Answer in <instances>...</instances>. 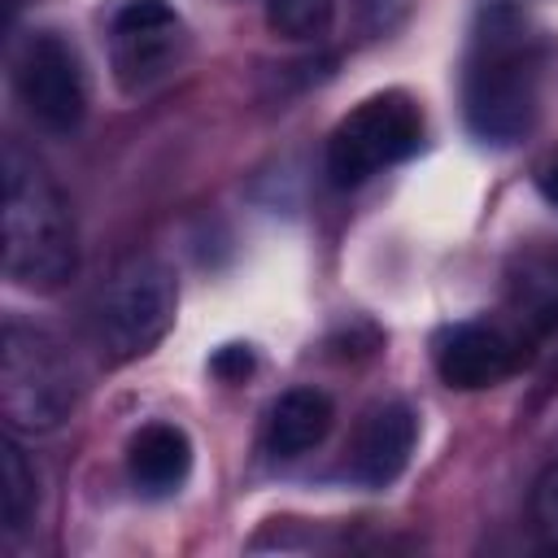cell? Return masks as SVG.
Listing matches in <instances>:
<instances>
[{
	"label": "cell",
	"mask_w": 558,
	"mask_h": 558,
	"mask_svg": "<svg viewBox=\"0 0 558 558\" xmlns=\"http://www.w3.org/2000/svg\"><path fill=\"white\" fill-rule=\"evenodd\" d=\"M545 70L549 44L519 9H488L480 17L466 74H462V109L466 126L484 144H519L545 100Z\"/></svg>",
	"instance_id": "1"
},
{
	"label": "cell",
	"mask_w": 558,
	"mask_h": 558,
	"mask_svg": "<svg viewBox=\"0 0 558 558\" xmlns=\"http://www.w3.org/2000/svg\"><path fill=\"white\" fill-rule=\"evenodd\" d=\"M4 279L26 292H57L78 270V231L70 201L48 170L4 144Z\"/></svg>",
	"instance_id": "2"
},
{
	"label": "cell",
	"mask_w": 558,
	"mask_h": 558,
	"mask_svg": "<svg viewBox=\"0 0 558 558\" xmlns=\"http://www.w3.org/2000/svg\"><path fill=\"white\" fill-rule=\"evenodd\" d=\"M74 405H78V375L61 353V344L22 318H9L0 336L4 427L17 436H48L74 414Z\"/></svg>",
	"instance_id": "3"
},
{
	"label": "cell",
	"mask_w": 558,
	"mask_h": 558,
	"mask_svg": "<svg viewBox=\"0 0 558 558\" xmlns=\"http://www.w3.org/2000/svg\"><path fill=\"white\" fill-rule=\"evenodd\" d=\"M179 283L161 257H126L92 296V336L109 362L153 353L174 327Z\"/></svg>",
	"instance_id": "4"
},
{
	"label": "cell",
	"mask_w": 558,
	"mask_h": 558,
	"mask_svg": "<svg viewBox=\"0 0 558 558\" xmlns=\"http://www.w3.org/2000/svg\"><path fill=\"white\" fill-rule=\"evenodd\" d=\"M423 144V113L405 92L366 96L327 135V179L336 187H357L384 166L414 157Z\"/></svg>",
	"instance_id": "5"
},
{
	"label": "cell",
	"mask_w": 558,
	"mask_h": 558,
	"mask_svg": "<svg viewBox=\"0 0 558 558\" xmlns=\"http://www.w3.org/2000/svg\"><path fill=\"white\" fill-rule=\"evenodd\" d=\"M13 92L39 131L70 135L87 113V70L78 48L57 31H35L13 57Z\"/></svg>",
	"instance_id": "6"
},
{
	"label": "cell",
	"mask_w": 558,
	"mask_h": 558,
	"mask_svg": "<svg viewBox=\"0 0 558 558\" xmlns=\"http://www.w3.org/2000/svg\"><path fill=\"white\" fill-rule=\"evenodd\" d=\"M183 17L170 0H122L109 13V61L122 92H144L183 57Z\"/></svg>",
	"instance_id": "7"
},
{
	"label": "cell",
	"mask_w": 558,
	"mask_h": 558,
	"mask_svg": "<svg viewBox=\"0 0 558 558\" xmlns=\"http://www.w3.org/2000/svg\"><path fill=\"white\" fill-rule=\"evenodd\" d=\"M432 362L449 388L475 392V388H493L506 375H514L523 362V344L497 323L466 318V323L445 327L432 340Z\"/></svg>",
	"instance_id": "8"
},
{
	"label": "cell",
	"mask_w": 558,
	"mask_h": 558,
	"mask_svg": "<svg viewBox=\"0 0 558 558\" xmlns=\"http://www.w3.org/2000/svg\"><path fill=\"white\" fill-rule=\"evenodd\" d=\"M414 436H418V423H414L410 405H401V401L375 405L357 423V436H353V449H349L353 480L366 484V488H388L405 471V462L414 453Z\"/></svg>",
	"instance_id": "9"
},
{
	"label": "cell",
	"mask_w": 558,
	"mask_h": 558,
	"mask_svg": "<svg viewBox=\"0 0 558 558\" xmlns=\"http://www.w3.org/2000/svg\"><path fill=\"white\" fill-rule=\"evenodd\" d=\"M126 471L144 497H170L192 471V440L174 423H144L126 445Z\"/></svg>",
	"instance_id": "10"
},
{
	"label": "cell",
	"mask_w": 558,
	"mask_h": 558,
	"mask_svg": "<svg viewBox=\"0 0 558 558\" xmlns=\"http://www.w3.org/2000/svg\"><path fill=\"white\" fill-rule=\"evenodd\" d=\"M331 418H336V405H331L327 392H318V388H288V392H279L270 401L262 440H266V449L275 458H301V453H310L314 445L327 440Z\"/></svg>",
	"instance_id": "11"
},
{
	"label": "cell",
	"mask_w": 558,
	"mask_h": 558,
	"mask_svg": "<svg viewBox=\"0 0 558 558\" xmlns=\"http://www.w3.org/2000/svg\"><path fill=\"white\" fill-rule=\"evenodd\" d=\"M39 510V471L17 445V432L4 436L0 445V527L4 536H17L35 523Z\"/></svg>",
	"instance_id": "12"
},
{
	"label": "cell",
	"mask_w": 558,
	"mask_h": 558,
	"mask_svg": "<svg viewBox=\"0 0 558 558\" xmlns=\"http://www.w3.org/2000/svg\"><path fill=\"white\" fill-rule=\"evenodd\" d=\"M266 26L279 39L314 44L336 26V0H266Z\"/></svg>",
	"instance_id": "13"
},
{
	"label": "cell",
	"mask_w": 558,
	"mask_h": 558,
	"mask_svg": "<svg viewBox=\"0 0 558 558\" xmlns=\"http://www.w3.org/2000/svg\"><path fill=\"white\" fill-rule=\"evenodd\" d=\"M532 523L549 545H558V462L545 466L532 484Z\"/></svg>",
	"instance_id": "14"
},
{
	"label": "cell",
	"mask_w": 558,
	"mask_h": 558,
	"mask_svg": "<svg viewBox=\"0 0 558 558\" xmlns=\"http://www.w3.org/2000/svg\"><path fill=\"white\" fill-rule=\"evenodd\" d=\"M248 366H253L248 344H227V349H218V357H214V371H218L222 379H240V375H248Z\"/></svg>",
	"instance_id": "15"
},
{
	"label": "cell",
	"mask_w": 558,
	"mask_h": 558,
	"mask_svg": "<svg viewBox=\"0 0 558 558\" xmlns=\"http://www.w3.org/2000/svg\"><path fill=\"white\" fill-rule=\"evenodd\" d=\"M536 192L545 196V205L558 209V153H549V157L536 166Z\"/></svg>",
	"instance_id": "16"
}]
</instances>
